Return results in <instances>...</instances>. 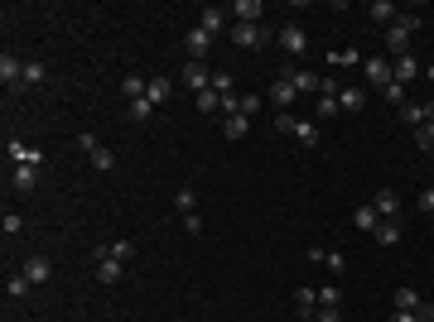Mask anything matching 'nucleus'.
I'll list each match as a JSON object with an SVG mask.
<instances>
[{"label": "nucleus", "mask_w": 434, "mask_h": 322, "mask_svg": "<svg viewBox=\"0 0 434 322\" xmlns=\"http://www.w3.org/2000/svg\"><path fill=\"white\" fill-rule=\"evenodd\" d=\"M183 49H188V63H203V53L212 49V34H207L203 25H193V29L183 34Z\"/></svg>", "instance_id": "obj_2"}, {"label": "nucleus", "mask_w": 434, "mask_h": 322, "mask_svg": "<svg viewBox=\"0 0 434 322\" xmlns=\"http://www.w3.org/2000/svg\"><path fill=\"white\" fill-rule=\"evenodd\" d=\"M420 29V15H396V25L386 29V49L400 58V53H410V34Z\"/></svg>", "instance_id": "obj_1"}, {"label": "nucleus", "mask_w": 434, "mask_h": 322, "mask_svg": "<svg viewBox=\"0 0 434 322\" xmlns=\"http://www.w3.org/2000/svg\"><path fill=\"white\" fill-rule=\"evenodd\" d=\"M338 106H343V111H362V106H367V92H357V87H343V92H338Z\"/></svg>", "instance_id": "obj_18"}, {"label": "nucleus", "mask_w": 434, "mask_h": 322, "mask_svg": "<svg viewBox=\"0 0 434 322\" xmlns=\"http://www.w3.org/2000/svg\"><path fill=\"white\" fill-rule=\"evenodd\" d=\"M121 269H126V264H121V260H111V255H106V260H97V279H102V284H116V279H121Z\"/></svg>", "instance_id": "obj_21"}, {"label": "nucleus", "mask_w": 434, "mask_h": 322, "mask_svg": "<svg viewBox=\"0 0 434 322\" xmlns=\"http://www.w3.org/2000/svg\"><path fill=\"white\" fill-rule=\"evenodd\" d=\"M232 15H237V25H256V20L266 15V5H261V0H237Z\"/></svg>", "instance_id": "obj_13"}, {"label": "nucleus", "mask_w": 434, "mask_h": 322, "mask_svg": "<svg viewBox=\"0 0 434 322\" xmlns=\"http://www.w3.org/2000/svg\"><path fill=\"white\" fill-rule=\"evenodd\" d=\"M415 322H434V303H420L415 308Z\"/></svg>", "instance_id": "obj_45"}, {"label": "nucleus", "mask_w": 434, "mask_h": 322, "mask_svg": "<svg viewBox=\"0 0 434 322\" xmlns=\"http://www.w3.org/2000/svg\"><path fill=\"white\" fill-rule=\"evenodd\" d=\"M314 322H343V312H338V308H319Z\"/></svg>", "instance_id": "obj_43"}, {"label": "nucleus", "mask_w": 434, "mask_h": 322, "mask_svg": "<svg viewBox=\"0 0 434 322\" xmlns=\"http://www.w3.org/2000/svg\"><path fill=\"white\" fill-rule=\"evenodd\" d=\"M420 303H424V298H420L410 284H400V288H396V312H415Z\"/></svg>", "instance_id": "obj_17"}, {"label": "nucleus", "mask_w": 434, "mask_h": 322, "mask_svg": "<svg viewBox=\"0 0 434 322\" xmlns=\"http://www.w3.org/2000/svg\"><path fill=\"white\" fill-rule=\"evenodd\" d=\"M290 82H295V92L304 97V92H319V82H323V77H319V73H309V68H295V73H290Z\"/></svg>", "instance_id": "obj_14"}, {"label": "nucleus", "mask_w": 434, "mask_h": 322, "mask_svg": "<svg viewBox=\"0 0 434 322\" xmlns=\"http://www.w3.org/2000/svg\"><path fill=\"white\" fill-rule=\"evenodd\" d=\"M420 212H434V188H424V193H420Z\"/></svg>", "instance_id": "obj_46"}, {"label": "nucleus", "mask_w": 434, "mask_h": 322, "mask_svg": "<svg viewBox=\"0 0 434 322\" xmlns=\"http://www.w3.org/2000/svg\"><path fill=\"white\" fill-rule=\"evenodd\" d=\"M232 44L237 49H261L266 44V29L261 25H232Z\"/></svg>", "instance_id": "obj_7"}, {"label": "nucleus", "mask_w": 434, "mask_h": 322, "mask_svg": "<svg viewBox=\"0 0 434 322\" xmlns=\"http://www.w3.org/2000/svg\"><path fill=\"white\" fill-rule=\"evenodd\" d=\"M338 111H343V106H338V97H319V116H323V121H333Z\"/></svg>", "instance_id": "obj_38"}, {"label": "nucleus", "mask_w": 434, "mask_h": 322, "mask_svg": "<svg viewBox=\"0 0 434 322\" xmlns=\"http://www.w3.org/2000/svg\"><path fill=\"white\" fill-rule=\"evenodd\" d=\"M372 236H376L381 245H396V240H400V221H381V226H376Z\"/></svg>", "instance_id": "obj_28"}, {"label": "nucleus", "mask_w": 434, "mask_h": 322, "mask_svg": "<svg viewBox=\"0 0 434 322\" xmlns=\"http://www.w3.org/2000/svg\"><path fill=\"white\" fill-rule=\"evenodd\" d=\"M295 97H299V92H295L290 73H280V77L271 82V101H275V111H290V106H295Z\"/></svg>", "instance_id": "obj_6"}, {"label": "nucleus", "mask_w": 434, "mask_h": 322, "mask_svg": "<svg viewBox=\"0 0 434 322\" xmlns=\"http://www.w3.org/2000/svg\"><path fill=\"white\" fill-rule=\"evenodd\" d=\"M295 140H299L304 149H319V125H314V121H299V125H295Z\"/></svg>", "instance_id": "obj_20"}, {"label": "nucleus", "mask_w": 434, "mask_h": 322, "mask_svg": "<svg viewBox=\"0 0 434 322\" xmlns=\"http://www.w3.org/2000/svg\"><path fill=\"white\" fill-rule=\"evenodd\" d=\"M222 25H227V10H217V5H207V10H203V29H207V34H217Z\"/></svg>", "instance_id": "obj_24"}, {"label": "nucleus", "mask_w": 434, "mask_h": 322, "mask_svg": "<svg viewBox=\"0 0 434 322\" xmlns=\"http://www.w3.org/2000/svg\"><path fill=\"white\" fill-rule=\"evenodd\" d=\"M121 92H126V101H140V97H145V77H126Z\"/></svg>", "instance_id": "obj_31"}, {"label": "nucleus", "mask_w": 434, "mask_h": 322, "mask_svg": "<svg viewBox=\"0 0 434 322\" xmlns=\"http://www.w3.org/2000/svg\"><path fill=\"white\" fill-rule=\"evenodd\" d=\"M415 145H420L424 154H434V121H424V125L415 130Z\"/></svg>", "instance_id": "obj_29"}, {"label": "nucleus", "mask_w": 434, "mask_h": 322, "mask_svg": "<svg viewBox=\"0 0 434 322\" xmlns=\"http://www.w3.org/2000/svg\"><path fill=\"white\" fill-rule=\"evenodd\" d=\"M20 274H25L30 284H49V274H54V264H49V255H30Z\"/></svg>", "instance_id": "obj_11"}, {"label": "nucleus", "mask_w": 434, "mask_h": 322, "mask_svg": "<svg viewBox=\"0 0 434 322\" xmlns=\"http://www.w3.org/2000/svg\"><path fill=\"white\" fill-rule=\"evenodd\" d=\"M338 298H343L338 284H323V288H319V308H338Z\"/></svg>", "instance_id": "obj_35"}, {"label": "nucleus", "mask_w": 434, "mask_h": 322, "mask_svg": "<svg viewBox=\"0 0 434 322\" xmlns=\"http://www.w3.org/2000/svg\"><path fill=\"white\" fill-rule=\"evenodd\" d=\"M323 264H328V269H333V274H343V269H347V260H343V255H338V250H323Z\"/></svg>", "instance_id": "obj_41"}, {"label": "nucleus", "mask_w": 434, "mask_h": 322, "mask_svg": "<svg viewBox=\"0 0 434 322\" xmlns=\"http://www.w3.org/2000/svg\"><path fill=\"white\" fill-rule=\"evenodd\" d=\"M280 49H285L290 58H304V49H309V34H304L299 25H285V29H280Z\"/></svg>", "instance_id": "obj_4"}, {"label": "nucleus", "mask_w": 434, "mask_h": 322, "mask_svg": "<svg viewBox=\"0 0 434 322\" xmlns=\"http://www.w3.org/2000/svg\"><path fill=\"white\" fill-rule=\"evenodd\" d=\"M391 322H415V312H391Z\"/></svg>", "instance_id": "obj_47"}, {"label": "nucleus", "mask_w": 434, "mask_h": 322, "mask_svg": "<svg viewBox=\"0 0 434 322\" xmlns=\"http://www.w3.org/2000/svg\"><path fill=\"white\" fill-rule=\"evenodd\" d=\"M295 125H299V116H290V111H275V130H290V135H295Z\"/></svg>", "instance_id": "obj_40"}, {"label": "nucleus", "mask_w": 434, "mask_h": 322, "mask_svg": "<svg viewBox=\"0 0 434 322\" xmlns=\"http://www.w3.org/2000/svg\"><path fill=\"white\" fill-rule=\"evenodd\" d=\"M44 82V63H25V87H39Z\"/></svg>", "instance_id": "obj_37"}, {"label": "nucleus", "mask_w": 434, "mask_h": 322, "mask_svg": "<svg viewBox=\"0 0 434 322\" xmlns=\"http://www.w3.org/2000/svg\"><path fill=\"white\" fill-rule=\"evenodd\" d=\"M92 169H97V173H111V169H116V154L97 145V149H92Z\"/></svg>", "instance_id": "obj_26"}, {"label": "nucleus", "mask_w": 434, "mask_h": 322, "mask_svg": "<svg viewBox=\"0 0 434 322\" xmlns=\"http://www.w3.org/2000/svg\"><path fill=\"white\" fill-rule=\"evenodd\" d=\"M381 97H386V101H391V106H405V87H400V82H391V87H386V92H381Z\"/></svg>", "instance_id": "obj_39"}, {"label": "nucleus", "mask_w": 434, "mask_h": 322, "mask_svg": "<svg viewBox=\"0 0 434 322\" xmlns=\"http://www.w3.org/2000/svg\"><path fill=\"white\" fill-rule=\"evenodd\" d=\"M372 207H376V216H381V221H396V212H400V197H396V188H381V193L372 197Z\"/></svg>", "instance_id": "obj_10"}, {"label": "nucleus", "mask_w": 434, "mask_h": 322, "mask_svg": "<svg viewBox=\"0 0 434 322\" xmlns=\"http://www.w3.org/2000/svg\"><path fill=\"white\" fill-rule=\"evenodd\" d=\"M314 308H319V293H314V288H295V312H304V317H309Z\"/></svg>", "instance_id": "obj_23"}, {"label": "nucleus", "mask_w": 434, "mask_h": 322, "mask_svg": "<svg viewBox=\"0 0 434 322\" xmlns=\"http://www.w3.org/2000/svg\"><path fill=\"white\" fill-rule=\"evenodd\" d=\"M352 221H357V231H376V226H381L376 207H357V212H352Z\"/></svg>", "instance_id": "obj_22"}, {"label": "nucleus", "mask_w": 434, "mask_h": 322, "mask_svg": "<svg viewBox=\"0 0 434 322\" xmlns=\"http://www.w3.org/2000/svg\"><path fill=\"white\" fill-rule=\"evenodd\" d=\"M0 226H5V236H20V231H25V216H20V212H5V221H0Z\"/></svg>", "instance_id": "obj_36"}, {"label": "nucleus", "mask_w": 434, "mask_h": 322, "mask_svg": "<svg viewBox=\"0 0 434 322\" xmlns=\"http://www.w3.org/2000/svg\"><path fill=\"white\" fill-rule=\"evenodd\" d=\"M126 106H130V121H140V125H145V121L155 116V106H150L145 97H140V101H126Z\"/></svg>", "instance_id": "obj_32"}, {"label": "nucleus", "mask_w": 434, "mask_h": 322, "mask_svg": "<svg viewBox=\"0 0 434 322\" xmlns=\"http://www.w3.org/2000/svg\"><path fill=\"white\" fill-rule=\"evenodd\" d=\"M424 121H434V97H429V101H424Z\"/></svg>", "instance_id": "obj_48"}, {"label": "nucleus", "mask_w": 434, "mask_h": 322, "mask_svg": "<svg viewBox=\"0 0 434 322\" xmlns=\"http://www.w3.org/2000/svg\"><path fill=\"white\" fill-rule=\"evenodd\" d=\"M247 130H251V116H227V125H222L227 140H247Z\"/></svg>", "instance_id": "obj_19"}, {"label": "nucleus", "mask_w": 434, "mask_h": 322, "mask_svg": "<svg viewBox=\"0 0 434 322\" xmlns=\"http://www.w3.org/2000/svg\"><path fill=\"white\" fill-rule=\"evenodd\" d=\"M10 183H15V193H34V183H39V164H15V169H10Z\"/></svg>", "instance_id": "obj_9"}, {"label": "nucleus", "mask_w": 434, "mask_h": 322, "mask_svg": "<svg viewBox=\"0 0 434 322\" xmlns=\"http://www.w3.org/2000/svg\"><path fill=\"white\" fill-rule=\"evenodd\" d=\"M424 77H429V82H434V63H424Z\"/></svg>", "instance_id": "obj_49"}, {"label": "nucleus", "mask_w": 434, "mask_h": 322, "mask_svg": "<svg viewBox=\"0 0 434 322\" xmlns=\"http://www.w3.org/2000/svg\"><path fill=\"white\" fill-rule=\"evenodd\" d=\"M106 245H111V260H121V264L135 255V245H130V240H106Z\"/></svg>", "instance_id": "obj_34"}, {"label": "nucleus", "mask_w": 434, "mask_h": 322, "mask_svg": "<svg viewBox=\"0 0 434 322\" xmlns=\"http://www.w3.org/2000/svg\"><path fill=\"white\" fill-rule=\"evenodd\" d=\"M174 207H179L183 216H193V207H198V193H193V188H179V193H174Z\"/></svg>", "instance_id": "obj_27"}, {"label": "nucleus", "mask_w": 434, "mask_h": 322, "mask_svg": "<svg viewBox=\"0 0 434 322\" xmlns=\"http://www.w3.org/2000/svg\"><path fill=\"white\" fill-rule=\"evenodd\" d=\"M0 82H5V87L25 82V63H20L15 53H0Z\"/></svg>", "instance_id": "obj_12"}, {"label": "nucleus", "mask_w": 434, "mask_h": 322, "mask_svg": "<svg viewBox=\"0 0 434 322\" xmlns=\"http://www.w3.org/2000/svg\"><path fill=\"white\" fill-rule=\"evenodd\" d=\"M232 87H237V82H232V73H212V92H217V97H237Z\"/></svg>", "instance_id": "obj_30"}, {"label": "nucleus", "mask_w": 434, "mask_h": 322, "mask_svg": "<svg viewBox=\"0 0 434 322\" xmlns=\"http://www.w3.org/2000/svg\"><path fill=\"white\" fill-rule=\"evenodd\" d=\"M5 293H10V298H25V293H30V279H25V274H10V279H5Z\"/></svg>", "instance_id": "obj_33"}, {"label": "nucleus", "mask_w": 434, "mask_h": 322, "mask_svg": "<svg viewBox=\"0 0 434 322\" xmlns=\"http://www.w3.org/2000/svg\"><path fill=\"white\" fill-rule=\"evenodd\" d=\"M217 106H222V101H217V92H203V97H198V111H203V116L217 111Z\"/></svg>", "instance_id": "obj_42"}, {"label": "nucleus", "mask_w": 434, "mask_h": 322, "mask_svg": "<svg viewBox=\"0 0 434 322\" xmlns=\"http://www.w3.org/2000/svg\"><path fill=\"white\" fill-rule=\"evenodd\" d=\"M183 87H188L193 97L212 92V73H207V63H188V68H183Z\"/></svg>", "instance_id": "obj_3"}, {"label": "nucleus", "mask_w": 434, "mask_h": 322, "mask_svg": "<svg viewBox=\"0 0 434 322\" xmlns=\"http://www.w3.org/2000/svg\"><path fill=\"white\" fill-rule=\"evenodd\" d=\"M391 73H396L391 82H400V87H410V82H415V77H420L424 68H420V58H415V53H400V58L391 63Z\"/></svg>", "instance_id": "obj_5"}, {"label": "nucleus", "mask_w": 434, "mask_h": 322, "mask_svg": "<svg viewBox=\"0 0 434 322\" xmlns=\"http://www.w3.org/2000/svg\"><path fill=\"white\" fill-rule=\"evenodd\" d=\"M391 77H396V73H391V58H381V53H376V58H367V82H372V87H381V92H386V87H391Z\"/></svg>", "instance_id": "obj_8"}, {"label": "nucleus", "mask_w": 434, "mask_h": 322, "mask_svg": "<svg viewBox=\"0 0 434 322\" xmlns=\"http://www.w3.org/2000/svg\"><path fill=\"white\" fill-rule=\"evenodd\" d=\"M145 101H150V106H164V101H169V77H150V82H145Z\"/></svg>", "instance_id": "obj_15"}, {"label": "nucleus", "mask_w": 434, "mask_h": 322, "mask_svg": "<svg viewBox=\"0 0 434 322\" xmlns=\"http://www.w3.org/2000/svg\"><path fill=\"white\" fill-rule=\"evenodd\" d=\"M367 15H372L376 25H386V29L396 25V5H391V0H372V5H367Z\"/></svg>", "instance_id": "obj_16"}, {"label": "nucleus", "mask_w": 434, "mask_h": 322, "mask_svg": "<svg viewBox=\"0 0 434 322\" xmlns=\"http://www.w3.org/2000/svg\"><path fill=\"white\" fill-rule=\"evenodd\" d=\"M400 121L420 130V125H424V106H420V101H405V106H400Z\"/></svg>", "instance_id": "obj_25"}, {"label": "nucleus", "mask_w": 434, "mask_h": 322, "mask_svg": "<svg viewBox=\"0 0 434 322\" xmlns=\"http://www.w3.org/2000/svg\"><path fill=\"white\" fill-rule=\"evenodd\" d=\"M261 111V97H242V116H256Z\"/></svg>", "instance_id": "obj_44"}]
</instances>
